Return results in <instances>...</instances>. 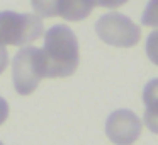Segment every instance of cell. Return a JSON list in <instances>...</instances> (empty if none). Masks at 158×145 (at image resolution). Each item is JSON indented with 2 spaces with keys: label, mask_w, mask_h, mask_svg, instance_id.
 Listing matches in <instances>:
<instances>
[{
  "label": "cell",
  "mask_w": 158,
  "mask_h": 145,
  "mask_svg": "<svg viewBox=\"0 0 158 145\" xmlns=\"http://www.w3.org/2000/svg\"><path fill=\"white\" fill-rule=\"evenodd\" d=\"M7 63H9V53L5 45L0 43V73H4V70L7 68Z\"/></svg>",
  "instance_id": "cell-12"
},
{
  "label": "cell",
  "mask_w": 158,
  "mask_h": 145,
  "mask_svg": "<svg viewBox=\"0 0 158 145\" xmlns=\"http://www.w3.org/2000/svg\"><path fill=\"white\" fill-rule=\"evenodd\" d=\"M9 118V103L0 96V125H4Z\"/></svg>",
  "instance_id": "cell-13"
},
{
  "label": "cell",
  "mask_w": 158,
  "mask_h": 145,
  "mask_svg": "<svg viewBox=\"0 0 158 145\" xmlns=\"http://www.w3.org/2000/svg\"><path fill=\"white\" fill-rule=\"evenodd\" d=\"M95 33L106 45L116 48H133L141 39V28L119 12H109L95 22Z\"/></svg>",
  "instance_id": "cell-4"
},
{
  "label": "cell",
  "mask_w": 158,
  "mask_h": 145,
  "mask_svg": "<svg viewBox=\"0 0 158 145\" xmlns=\"http://www.w3.org/2000/svg\"><path fill=\"white\" fill-rule=\"evenodd\" d=\"M146 55H148V58H150V62L158 67V29H155V31L150 33V36H148Z\"/></svg>",
  "instance_id": "cell-10"
},
{
  "label": "cell",
  "mask_w": 158,
  "mask_h": 145,
  "mask_svg": "<svg viewBox=\"0 0 158 145\" xmlns=\"http://www.w3.org/2000/svg\"><path fill=\"white\" fill-rule=\"evenodd\" d=\"M44 34L43 19L38 14L14 11L0 12V43L5 46H27Z\"/></svg>",
  "instance_id": "cell-2"
},
{
  "label": "cell",
  "mask_w": 158,
  "mask_h": 145,
  "mask_svg": "<svg viewBox=\"0 0 158 145\" xmlns=\"http://www.w3.org/2000/svg\"><path fill=\"white\" fill-rule=\"evenodd\" d=\"M94 11V4L90 0H58L56 4V15L65 21L78 22L87 19Z\"/></svg>",
  "instance_id": "cell-7"
},
{
  "label": "cell",
  "mask_w": 158,
  "mask_h": 145,
  "mask_svg": "<svg viewBox=\"0 0 158 145\" xmlns=\"http://www.w3.org/2000/svg\"><path fill=\"white\" fill-rule=\"evenodd\" d=\"M144 118L143 123L151 133L158 135V79H153L143 89Z\"/></svg>",
  "instance_id": "cell-6"
},
{
  "label": "cell",
  "mask_w": 158,
  "mask_h": 145,
  "mask_svg": "<svg viewBox=\"0 0 158 145\" xmlns=\"http://www.w3.org/2000/svg\"><path fill=\"white\" fill-rule=\"evenodd\" d=\"M44 79L41 63V50L34 46H22L12 60L14 89L21 96H29L38 89Z\"/></svg>",
  "instance_id": "cell-3"
},
{
  "label": "cell",
  "mask_w": 158,
  "mask_h": 145,
  "mask_svg": "<svg viewBox=\"0 0 158 145\" xmlns=\"http://www.w3.org/2000/svg\"><path fill=\"white\" fill-rule=\"evenodd\" d=\"M94 7H104V9H119L129 0H90Z\"/></svg>",
  "instance_id": "cell-11"
},
{
  "label": "cell",
  "mask_w": 158,
  "mask_h": 145,
  "mask_svg": "<svg viewBox=\"0 0 158 145\" xmlns=\"http://www.w3.org/2000/svg\"><path fill=\"white\" fill-rule=\"evenodd\" d=\"M143 121L131 109H116L106 120V135L114 145H133L141 137Z\"/></svg>",
  "instance_id": "cell-5"
},
{
  "label": "cell",
  "mask_w": 158,
  "mask_h": 145,
  "mask_svg": "<svg viewBox=\"0 0 158 145\" xmlns=\"http://www.w3.org/2000/svg\"><path fill=\"white\" fill-rule=\"evenodd\" d=\"M41 63L44 79H65L77 72L80 63L78 39L68 26L56 24L44 33Z\"/></svg>",
  "instance_id": "cell-1"
},
{
  "label": "cell",
  "mask_w": 158,
  "mask_h": 145,
  "mask_svg": "<svg viewBox=\"0 0 158 145\" xmlns=\"http://www.w3.org/2000/svg\"><path fill=\"white\" fill-rule=\"evenodd\" d=\"M34 14H38L41 19L56 17V4L58 0H31Z\"/></svg>",
  "instance_id": "cell-8"
},
{
  "label": "cell",
  "mask_w": 158,
  "mask_h": 145,
  "mask_svg": "<svg viewBox=\"0 0 158 145\" xmlns=\"http://www.w3.org/2000/svg\"><path fill=\"white\" fill-rule=\"evenodd\" d=\"M141 22L146 28H158V0H150L141 15Z\"/></svg>",
  "instance_id": "cell-9"
},
{
  "label": "cell",
  "mask_w": 158,
  "mask_h": 145,
  "mask_svg": "<svg viewBox=\"0 0 158 145\" xmlns=\"http://www.w3.org/2000/svg\"><path fill=\"white\" fill-rule=\"evenodd\" d=\"M0 145H4V143H2V142H0Z\"/></svg>",
  "instance_id": "cell-14"
}]
</instances>
